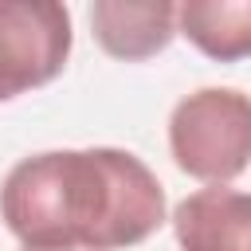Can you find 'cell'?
Returning <instances> with one entry per match:
<instances>
[{
    "label": "cell",
    "mask_w": 251,
    "mask_h": 251,
    "mask_svg": "<svg viewBox=\"0 0 251 251\" xmlns=\"http://www.w3.org/2000/svg\"><path fill=\"white\" fill-rule=\"evenodd\" d=\"M0 220L24 247L118 251L165 224V188L129 149H47L12 165Z\"/></svg>",
    "instance_id": "cell-1"
},
{
    "label": "cell",
    "mask_w": 251,
    "mask_h": 251,
    "mask_svg": "<svg viewBox=\"0 0 251 251\" xmlns=\"http://www.w3.org/2000/svg\"><path fill=\"white\" fill-rule=\"evenodd\" d=\"M169 153L180 173L204 184H227L251 165V94L235 86H200L169 114Z\"/></svg>",
    "instance_id": "cell-2"
},
{
    "label": "cell",
    "mask_w": 251,
    "mask_h": 251,
    "mask_svg": "<svg viewBox=\"0 0 251 251\" xmlns=\"http://www.w3.org/2000/svg\"><path fill=\"white\" fill-rule=\"evenodd\" d=\"M75 31L67 4L0 0V102H12L63 75Z\"/></svg>",
    "instance_id": "cell-3"
},
{
    "label": "cell",
    "mask_w": 251,
    "mask_h": 251,
    "mask_svg": "<svg viewBox=\"0 0 251 251\" xmlns=\"http://www.w3.org/2000/svg\"><path fill=\"white\" fill-rule=\"evenodd\" d=\"M180 251H251V192L208 184L173 208Z\"/></svg>",
    "instance_id": "cell-4"
},
{
    "label": "cell",
    "mask_w": 251,
    "mask_h": 251,
    "mask_svg": "<svg viewBox=\"0 0 251 251\" xmlns=\"http://www.w3.org/2000/svg\"><path fill=\"white\" fill-rule=\"evenodd\" d=\"M90 31L106 55L141 63L149 55H161L173 43L176 4L173 0H94Z\"/></svg>",
    "instance_id": "cell-5"
},
{
    "label": "cell",
    "mask_w": 251,
    "mask_h": 251,
    "mask_svg": "<svg viewBox=\"0 0 251 251\" xmlns=\"http://www.w3.org/2000/svg\"><path fill=\"white\" fill-rule=\"evenodd\" d=\"M176 31L216 63L251 55V0H184L176 4Z\"/></svg>",
    "instance_id": "cell-6"
},
{
    "label": "cell",
    "mask_w": 251,
    "mask_h": 251,
    "mask_svg": "<svg viewBox=\"0 0 251 251\" xmlns=\"http://www.w3.org/2000/svg\"><path fill=\"white\" fill-rule=\"evenodd\" d=\"M24 251H43V247H24ZM51 251H90V247H51Z\"/></svg>",
    "instance_id": "cell-7"
}]
</instances>
